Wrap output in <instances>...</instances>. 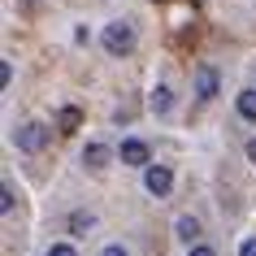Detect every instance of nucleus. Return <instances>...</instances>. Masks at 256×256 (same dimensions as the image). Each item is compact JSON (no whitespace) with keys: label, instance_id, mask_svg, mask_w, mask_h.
<instances>
[{"label":"nucleus","instance_id":"nucleus-1","mask_svg":"<svg viewBox=\"0 0 256 256\" xmlns=\"http://www.w3.org/2000/svg\"><path fill=\"white\" fill-rule=\"evenodd\" d=\"M104 48L113 56L135 52V26H130V22H108V26H104Z\"/></svg>","mask_w":256,"mask_h":256},{"label":"nucleus","instance_id":"nucleus-2","mask_svg":"<svg viewBox=\"0 0 256 256\" xmlns=\"http://www.w3.org/2000/svg\"><path fill=\"white\" fill-rule=\"evenodd\" d=\"M18 148L22 152H40L44 144H48V126H40V122H26V126H18Z\"/></svg>","mask_w":256,"mask_h":256},{"label":"nucleus","instance_id":"nucleus-3","mask_svg":"<svg viewBox=\"0 0 256 256\" xmlns=\"http://www.w3.org/2000/svg\"><path fill=\"white\" fill-rule=\"evenodd\" d=\"M144 187L161 200V196H170V187H174V174L165 170V165H148V174H144Z\"/></svg>","mask_w":256,"mask_h":256},{"label":"nucleus","instance_id":"nucleus-4","mask_svg":"<svg viewBox=\"0 0 256 256\" xmlns=\"http://www.w3.org/2000/svg\"><path fill=\"white\" fill-rule=\"evenodd\" d=\"M118 156H122V165H148V144L144 139H126Z\"/></svg>","mask_w":256,"mask_h":256},{"label":"nucleus","instance_id":"nucleus-5","mask_svg":"<svg viewBox=\"0 0 256 256\" xmlns=\"http://www.w3.org/2000/svg\"><path fill=\"white\" fill-rule=\"evenodd\" d=\"M196 96H200V100H213L217 96V70L213 66H204L200 74H196Z\"/></svg>","mask_w":256,"mask_h":256},{"label":"nucleus","instance_id":"nucleus-6","mask_svg":"<svg viewBox=\"0 0 256 256\" xmlns=\"http://www.w3.org/2000/svg\"><path fill=\"white\" fill-rule=\"evenodd\" d=\"M82 161H87V170H92V174H104V165H108V148H104V144H87Z\"/></svg>","mask_w":256,"mask_h":256},{"label":"nucleus","instance_id":"nucleus-7","mask_svg":"<svg viewBox=\"0 0 256 256\" xmlns=\"http://www.w3.org/2000/svg\"><path fill=\"white\" fill-rule=\"evenodd\" d=\"M92 226H96V217L92 213H70V234H92Z\"/></svg>","mask_w":256,"mask_h":256},{"label":"nucleus","instance_id":"nucleus-8","mask_svg":"<svg viewBox=\"0 0 256 256\" xmlns=\"http://www.w3.org/2000/svg\"><path fill=\"white\" fill-rule=\"evenodd\" d=\"M148 104H152V113H170V108H174V96H170V87H156Z\"/></svg>","mask_w":256,"mask_h":256},{"label":"nucleus","instance_id":"nucleus-9","mask_svg":"<svg viewBox=\"0 0 256 256\" xmlns=\"http://www.w3.org/2000/svg\"><path fill=\"white\" fill-rule=\"evenodd\" d=\"M174 230H178V239H187V243H191V239H200V222H196V217H178V226H174Z\"/></svg>","mask_w":256,"mask_h":256},{"label":"nucleus","instance_id":"nucleus-10","mask_svg":"<svg viewBox=\"0 0 256 256\" xmlns=\"http://www.w3.org/2000/svg\"><path fill=\"white\" fill-rule=\"evenodd\" d=\"M239 118L256 122V92H239Z\"/></svg>","mask_w":256,"mask_h":256},{"label":"nucleus","instance_id":"nucleus-11","mask_svg":"<svg viewBox=\"0 0 256 256\" xmlns=\"http://www.w3.org/2000/svg\"><path fill=\"white\" fill-rule=\"evenodd\" d=\"M78 122H82V113H78V108H61V130H74Z\"/></svg>","mask_w":256,"mask_h":256},{"label":"nucleus","instance_id":"nucleus-12","mask_svg":"<svg viewBox=\"0 0 256 256\" xmlns=\"http://www.w3.org/2000/svg\"><path fill=\"white\" fill-rule=\"evenodd\" d=\"M0 208H4V213H14V182H4V187H0Z\"/></svg>","mask_w":256,"mask_h":256},{"label":"nucleus","instance_id":"nucleus-13","mask_svg":"<svg viewBox=\"0 0 256 256\" xmlns=\"http://www.w3.org/2000/svg\"><path fill=\"white\" fill-rule=\"evenodd\" d=\"M48 256H74V248H70V243H52V248H48Z\"/></svg>","mask_w":256,"mask_h":256},{"label":"nucleus","instance_id":"nucleus-14","mask_svg":"<svg viewBox=\"0 0 256 256\" xmlns=\"http://www.w3.org/2000/svg\"><path fill=\"white\" fill-rule=\"evenodd\" d=\"M239 256H256V239H243V248H239Z\"/></svg>","mask_w":256,"mask_h":256},{"label":"nucleus","instance_id":"nucleus-15","mask_svg":"<svg viewBox=\"0 0 256 256\" xmlns=\"http://www.w3.org/2000/svg\"><path fill=\"white\" fill-rule=\"evenodd\" d=\"M100 256H126V248H118V243H113V248H104Z\"/></svg>","mask_w":256,"mask_h":256},{"label":"nucleus","instance_id":"nucleus-16","mask_svg":"<svg viewBox=\"0 0 256 256\" xmlns=\"http://www.w3.org/2000/svg\"><path fill=\"white\" fill-rule=\"evenodd\" d=\"M191 256H217V252H213V248H204V243H200V248H191Z\"/></svg>","mask_w":256,"mask_h":256},{"label":"nucleus","instance_id":"nucleus-17","mask_svg":"<svg viewBox=\"0 0 256 256\" xmlns=\"http://www.w3.org/2000/svg\"><path fill=\"white\" fill-rule=\"evenodd\" d=\"M248 161L256 165V139H248Z\"/></svg>","mask_w":256,"mask_h":256}]
</instances>
